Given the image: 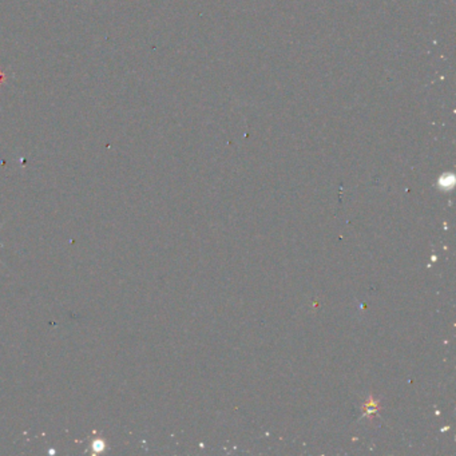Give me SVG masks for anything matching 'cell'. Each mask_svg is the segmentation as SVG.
Returning <instances> with one entry per match:
<instances>
[{
    "instance_id": "7a4b0ae2",
    "label": "cell",
    "mask_w": 456,
    "mask_h": 456,
    "mask_svg": "<svg viewBox=\"0 0 456 456\" xmlns=\"http://www.w3.org/2000/svg\"><path fill=\"white\" fill-rule=\"evenodd\" d=\"M2 226H3V223L0 225V229H2ZM0 248H3V245H2V244H0Z\"/></svg>"
},
{
    "instance_id": "6da1fadb",
    "label": "cell",
    "mask_w": 456,
    "mask_h": 456,
    "mask_svg": "<svg viewBox=\"0 0 456 456\" xmlns=\"http://www.w3.org/2000/svg\"><path fill=\"white\" fill-rule=\"evenodd\" d=\"M93 448H94V451H95V452H101L102 449H104V443L102 442V440H95V442L93 443Z\"/></svg>"
}]
</instances>
